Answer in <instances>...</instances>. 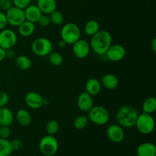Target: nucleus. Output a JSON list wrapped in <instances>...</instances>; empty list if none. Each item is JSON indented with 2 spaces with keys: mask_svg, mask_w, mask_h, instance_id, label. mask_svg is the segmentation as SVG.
<instances>
[{
  "mask_svg": "<svg viewBox=\"0 0 156 156\" xmlns=\"http://www.w3.org/2000/svg\"><path fill=\"white\" fill-rule=\"evenodd\" d=\"M88 123H89V120H88V116L79 115L74 119L73 126H74L75 129L81 130V129L86 128Z\"/></svg>",
  "mask_w": 156,
  "mask_h": 156,
  "instance_id": "bb28decb",
  "label": "nucleus"
},
{
  "mask_svg": "<svg viewBox=\"0 0 156 156\" xmlns=\"http://www.w3.org/2000/svg\"><path fill=\"white\" fill-rule=\"evenodd\" d=\"M32 52L38 56H47L53 51V44L47 37H38L31 44Z\"/></svg>",
  "mask_w": 156,
  "mask_h": 156,
  "instance_id": "0eeeda50",
  "label": "nucleus"
},
{
  "mask_svg": "<svg viewBox=\"0 0 156 156\" xmlns=\"http://www.w3.org/2000/svg\"><path fill=\"white\" fill-rule=\"evenodd\" d=\"M16 120L21 126H27L31 123V116L28 111L21 108L17 111Z\"/></svg>",
  "mask_w": 156,
  "mask_h": 156,
  "instance_id": "4be33fe9",
  "label": "nucleus"
},
{
  "mask_svg": "<svg viewBox=\"0 0 156 156\" xmlns=\"http://www.w3.org/2000/svg\"><path fill=\"white\" fill-rule=\"evenodd\" d=\"M8 24L12 27H18L26 20L24 9L12 6L10 9L5 12Z\"/></svg>",
  "mask_w": 156,
  "mask_h": 156,
  "instance_id": "6e6552de",
  "label": "nucleus"
},
{
  "mask_svg": "<svg viewBox=\"0 0 156 156\" xmlns=\"http://www.w3.org/2000/svg\"><path fill=\"white\" fill-rule=\"evenodd\" d=\"M15 66L21 70H27L31 67V59L25 55H20L15 59Z\"/></svg>",
  "mask_w": 156,
  "mask_h": 156,
  "instance_id": "5701e85b",
  "label": "nucleus"
},
{
  "mask_svg": "<svg viewBox=\"0 0 156 156\" xmlns=\"http://www.w3.org/2000/svg\"><path fill=\"white\" fill-rule=\"evenodd\" d=\"M107 136L114 143H120L124 140L125 133L123 127L119 124H111L106 130Z\"/></svg>",
  "mask_w": 156,
  "mask_h": 156,
  "instance_id": "9b49d317",
  "label": "nucleus"
},
{
  "mask_svg": "<svg viewBox=\"0 0 156 156\" xmlns=\"http://www.w3.org/2000/svg\"><path fill=\"white\" fill-rule=\"evenodd\" d=\"M91 37L90 47L94 53L99 56L105 55L112 44V36L108 30H100Z\"/></svg>",
  "mask_w": 156,
  "mask_h": 156,
  "instance_id": "f257e3e1",
  "label": "nucleus"
},
{
  "mask_svg": "<svg viewBox=\"0 0 156 156\" xmlns=\"http://www.w3.org/2000/svg\"><path fill=\"white\" fill-rule=\"evenodd\" d=\"M37 5L41 12L45 15H50L53 11L56 10V0H37Z\"/></svg>",
  "mask_w": 156,
  "mask_h": 156,
  "instance_id": "a211bd4d",
  "label": "nucleus"
},
{
  "mask_svg": "<svg viewBox=\"0 0 156 156\" xmlns=\"http://www.w3.org/2000/svg\"><path fill=\"white\" fill-rule=\"evenodd\" d=\"M37 23L40 25L42 26V27H48V26L51 24V21H50L49 15L43 14L41 16V18H40V19L38 20Z\"/></svg>",
  "mask_w": 156,
  "mask_h": 156,
  "instance_id": "2f4dec72",
  "label": "nucleus"
},
{
  "mask_svg": "<svg viewBox=\"0 0 156 156\" xmlns=\"http://www.w3.org/2000/svg\"><path fill=\"white\" fill-rule=\"evenodd\" d=\"M12 152L11 142L8 139L0 138V156H9Z\"/></svg>",
  "mask_w": 156,
  "mask_h": 156,
  "instance_id": "a878e982",
  "label": "nucleus"
},
{
  "mask_svg": "<svg viewBox=\"0 0 156 156\" xmlns=\"http://www.w3.org/2000/svg\"><path fill=\"white\" fill-rule=\"evenodd\" d=\"M126 54V49L123 46L120 44H111L105 55L111 62H119L125 57Z\"/></svg>",
  "mask_w": 156,
  "mask_h": 156,
  "instance_id": "9d476101",
  "label": "nucleus"
},
{
  "mask_svg": "<svg viewBox=\"0 0 156 156\" xmlns=\"http://www.w3.org/2000/svg\"><path fill=\"white\" fill-rule=\"evenodd\" d=\"M5 58V50L2 48V47H0V62H2Z\"/></svg>",
  "mask_w": 156,
  "mask_h": 156,
  "instance_id": "58836bf2",
  "label": "nucleus"
},
{
  "mask_svg": "<svg viewBox=\"0 0 156 156\" xmlns=\"http://www.w3.org/2000/svg\"><path fill=\"white\" fill-rule=\"evenodd\" d=\"M8 24L7 18H6L5 13L0 11V30H3L6 27Z\"/></svg>",
  "mask_w": 156,
  "mask_h": 156,
  "instance_id": "e433bc0d",
  "label": "nucleus"
},
{
  "mask_svg": "<svg viewBox=\"0 0 156 156\" xmlns=\"http://www.w3.org/2000/svg\"><path fill=\"white\" fill-rule=\"evenodd\" d=\"M18 36L14 30L11 29H3L0 30V47L9 50L12 49L17 44Z\"/></svg>",
  "mask_w": 156,
  "mask_h": 156,
  "instance_id": "1a4fd4ad",
  "label": "nucleus"
},
{
  "mask_svg": "<svg viewBox=\"0 0 156 156\" xmlns=\"http://www.w3.org/2000/svg\"><path fill=\"white\" fill-rule=\"evenodd\" d=\"M77 105L80 111L83 112H88L94 106L92 96L87 93L86 91L80 93L78 96Z\"/></svg>",
  "mask_w": 156,
  "mask_h": 156,
  "instance_id": "4468645a",
  "label": "nucleus"
},
{
  "mask_svg": "<svg viewBox=\"0 0 156 156\" xmlns=\"http://www.w3.org/2000/svg\"><path fill=\"white\" fill-rule=\"evenodd\" d=\"M18 31L21 36L24 37H28L31 36L34 34V32L35 31V29H36V25H35V23L31 22V21H29L25 20L22 24H20L18 26Z\"/></svg>",
  "mask_w": 156,
  "mask_h": 156,
  "instance_id": "412c9836",
  "label": "nucleus"
},
{
  "mask_svg": "<svg viewBox=\"0 0 156 156\" xmlns=\"http://www.w3.org/2000/svg\"><path fill=\"white\" fill-rule=\"evenodd\" d=\"M135 126L139 132L144 135H149L154 131L155 127V119L152 114L142 113L139 114Z\"/></svg>",
  "mask_w": 156,
  "mask_h": 156,
  "instance_id": "39448f33",
  "label": "nucleus"
},
{
  "mask_svg": "<svg viewBox=\"0 0 156 156\" xmlns=\"http://www.w3.org/2000/svg\"><path fill=\"white\" fill-rule=\"evenodd\" d=\"M100 82L102 86L108 90L115 89L118 87L119 83H120L117 76L114 74H111V73H108V74L102 76L101 80Z\"/></svg>",
  "mask_w": 156,
  "mask_h": 156,
  "instance_id": "dca6fc26",
  "label": "nucleus"
},
{
  "mask_svg": "<svg viewBox=\"0 0 156 156\" xmlns=\"http://www.w3.org/2000/svg\"><path fill=\"white\" fill-rule=\"evenodd\" d=\"M9 101V95L5 91H0V108L5 107Z\"/></svg>",
  "mask_w": 156,
  "mask_h": 156,
  "instance_id": "f704fd0d",
  "label": "nucleus"
},
{
  "mask_svg": "<svg viewBox=\"0 0 156 156\" xmlns=\"http://www.w3.org/2000/svg\"><path fill=\"white\" fill-rule=\"evenodd\" d=\"M14 121L12 111L5 107L0 108V126H10Z\"/></svg>",
  "mask_w": 156,
  "mask_h": 156,
  "instance_id": "aec40b11",
  "label": "nucleus"
},
{
  "mask_svg": "<svg viewBox=\"0 0 156 156\" xmlns=\"http://www.w3.org/2000/svg\"><path fill=\"white\" fill-rule=\"evenodd\" d=\"M10 127L9 126H0V138L8 139L11 136Z\"/></svg>",
  "mask_w": 156,
  "mask_h": 156,
  "instance_id": "473e14b6",
  "label": "nucleus"
},
{
  "mask_svg": "<svg viewBox=\"0 0 156 156\" xmlns=\"http://www.w3.org/2000/svg\"><path fill=\"white\" fill-rule=\"evenodd\" d=\"M12 6V0H0V9L3 12H7Z\"/></svg>",
  "mask_w": 156,
  "mask_h": 156,
  "instance_id": "72a5a7b5",
  "label": "nucleus"
},
{
  "mask_svg": "<svg viewBox=\"0 0 156 156\" xmlns=\"http://www.w3.org/2000/svg\"><path fill=\"white\" fill-rule=\"evenodd\" d=\"M59 129V124L56 120H50L46 124V131L47 135L54 136L58 133Z\"/></svg>",
  "mask_w": 156,
  "mask_h": 156,
  "instance_id": "c85d7f7f",
  "label": "nucleus"
},
{
  "mask_svg": "<svg viewBox=\"0 0 156 156\" xmlns=\"http://www.w3.org/2000/svg\"><path fill=\"white\" fill-rule=\"evenodd\" d=\"M13 6L20 8V9H24L27 8L29 5H30L31 0H12Z\"/></svg>",
  "mask_w": 156,
  "mask_h": 156,
  "instance_id": "7c9ffc66",
  "label": "nucleus"
},
{
  "mask_svg": "<svg viewBox=\"0 0 156 156\" xmlns=\"http://www.w3.org/2000/svg\"><path fill=\"white\" fill-rule=\"evenodd\" d=\"M91 51L90 44L85 40L79 39L73 44V53L78 59L87 57Z\"/></svg>",
  "mask_w": 156,
  "mask_h": 156,
  "instance_id": "f8f14e48",
  "label": "nucleus"
},
{
  "mask_svg": "<svg viewBox=\"0 0 156 156\" xmlns=\"http://www.w3.org/2000/svg\"><path fill=\"white\" fill-rule=\"evenodd\" d=\"M11 142V146H12V150L13 151H18L22 148L23 143L20 139H14Z\"/></svg>",
  "mask_w": 156,
  "mask_h": 156,
  "instance_id": "c9c22d12",
  "label": "nucleus"
},
{
  "mask_svg": "<svg viewBox=\"0 0 156 156\" xmlns=\"http://www.w3.org/2000/svg\"><path fill=\"white\" fill-rule=\"evenodd\" d=\"M51 23L55 25H61L64 23V16L62 12L55 10L49 15Z\"/></svg>",
  "mask_w": 156,
  "mask_h": 156,
  "instance_id": "c756f323",
  "label": "nucleus"
},
{
  "mask_svg": "<svg viewBox=\"0 0 156 156\" xmlns=\"http://www.w3.org/2000/svg\"><path fill=\"white\" fill-rule=\"evenodd\" d=\"M151 47H152V50H153L154 53H155L156 52V38H153V40L152 41Z\"/></svg>",
  "mask_w": 156,
  "mask_h": 156,
  "instance_id": "ea45409f",
  "label": "nucleus"
},
{
  "mask_svg": "<svg viewBox=\"0 0 156 156\" xmlns=\"http://www.w3.org/2000/svg\"><path fill=\"white\" fill-rule=\"evenodd\" d=\"M143 113L152 114L156 111V99L154 97H149L144 101L142 105Z\"/></svg>",
  "mask_w": 156,
  "mask_h": 156,
  "instance_id": "393cba45",
  "label": "nucleus"
},
{
  "mask_svg": "<svg viewBox=\"0 0 156 156\" xmlns=\"http://www.w3.org/2000/svg\"><path fill=\"white\" fill-rule=\"evenodd\" d=\"M61 39L66 43L67 45H73L80 39L81 30L75 23H66L62 26L60 31Z\"/></svg>",
  "mask_w": 156,
  "mask_h": 156,
  "instance_id": "7ed1b4c3",
  "label": "nucleus"
},
{
  "mask_svg": "<svg viewBox=\"0 0 156 156\" xmlns=\"http://www.w3.org/2000/svg\"><path fill=\"white\" fill-rule=\"evenodd\" d=\"M39 149L44 155L53 156L59 149V143L54 136L47 135L40 141Z\"/></svg>",
  "mask_w": 156,
  "mask_h": 156,
  "instance_id": "423d86ee",
  "label": "nucleus"
},
{
  "mask_svg": "<svg viewBox=\"0 0 156 156\" xmlns=\"http://www.w3.org/2000/svg\"><path fill=\"white\" fill-rule=\"evenodd\" d=\"M88 113L89 121L98 126L107 124L110 120L109 111L103 106H93Z\"/></svg>",
  "mask_w": 156,
  "mask_h": 156,
  "instance_id": "20e7f679",
  "label": "nucleus"
},
{
  "mask_svg": "<svg viewBox=\"0 0 156 156\" xmlns=\"http://www.w3.org/2000/svg\"><path fill=\"white\" fill-rule=\"evenodd\" d=\"M44 98L36 91H30L24 97V102L28 108L34 110L40 109L43 106Z\"/></svg>",
  "mask_w": 156,
  "mask_h": 156,
  "instance_id": "ddd939ff",
  "label": "nucleus"
},
{
  "mask_svg": "<svg viewBox=\"0 0 156 156\" xmlns=\"http://www.w3.org/2000/svg\"><path fill=\"white\" fill-rule=\"evenodd\" d=\"M85 34L88 37H91L100 30V24L96 20H89L85 25Z\"/></svg>",
  "mask_w": 156,
  "mask_h": 156,
  "instance_id": "b1692460",
  "label": "nucleus"
},
{
  "mask_svg": "<svg viewBox=\"0 0 156 156\" xmlns=\"http://www.w3.org/2000/svg\"><path fill=\"white\" fill-rule=\"evenodd\" d=\"M48 60L53 66H59L63 62V57L58 52L52 51L48 54Z\"/></svg>",
  "mask_w": 156,
  "mask_h": 156,
  "instance_id": "cd10ccee",
  "label": "nucleus"
},
{
  "mask_svg": "<svg viewBox=\"0 0 156 156\" xmlns=\"http://www.w3.org/2000/svg\"><path fill=\"white\" fill-rule=\"evenodd\" d=\"M24 11L26 20L33 23H37L38 20L43 15L37 5H29L24 9Z\"/></svg>",
  "mask_w": 156,
  "mask_h": 156,
  "instance_id": "2eb2a0df",
  "label": "nucleus"
},
{
  "mask_svg": "<svg viewBox=\"0 0 156 156\" xmlns=\"http://www.w3.org/2000/svg\"><path fill=\"white\" fill-rule=\"evenodd\" d=\"M139 114L135 108L130 105H123L117 111L116 120L117 124L123 128H132L135 126Z\"/></svg>",
  "mask_w": 156,
  "mask_h": 156,
  "instance_id": "f03ea898",
  "label": "nucleus"
},
{
  "mask_svg": "<svg viewBox=\"0 0 156 156\" xmlns=\"http://www.w3.org/2000/svg\"><path fill=\"white\" fill-rule=\"evenodd\" d=\"M101 87L102 85L98 79L91 78L88 79L85 83V91L91 96H95L101 92Z\"/></svg>",
  "mask_w": 156,
  "mask_h": 156,
  "instance_id": "f3484780",
  "label": "nucleus"
},
{
  "mask_svg": "<svg viewBox=\"0 0 156 156\" xmlns=\"http://www.w3.org/2000/svg\"><path fill=\"white\" fill-rule=\"evenodd\" d=\"M5 56L6 58H9V59H13V58H15V53L14 51L13 48L5 50Z\"/></svg>",
  "mask_w": 156,
  "mask_h": 156,
  "instance_id": "4c0bfd02",
  "label": "nucleus"
},
{
  "mask_svg": "<svg viewBox=\"0 0 156 156\" xmlns=\"http://www.w3.org/2000/svg\"><path fill=\"white\" fill-rule=\"evenodd\" d=\"M137 156H155L156 147L152 143H143L136 149Z\"/></svg>",
  "mask_w": 156,
  "mask_h": 156,
  "instance_id": "6ab92c4d",
  "label": "nucleus"
},
{
  "mask_svg": "<svg viewBox=\"0 0 156 156\" xmlns=\"http://www.w3.org/2000/svg\"><path fill=\"white\" fill-rule=\"evenodd\" d=\"M58 45H59V47H60V48H64V47H66L67 44L65 41H63L62 39H61L60 41H59V43H58Z\"/></svg>",
  "mask_w": 156,
  "mask_h": 156,
  "instance_id": "a19ab883",
  "label": "nucleus"
}]
</instances>
